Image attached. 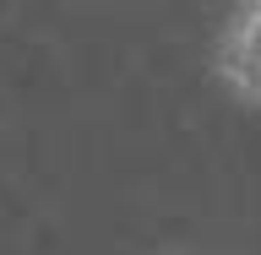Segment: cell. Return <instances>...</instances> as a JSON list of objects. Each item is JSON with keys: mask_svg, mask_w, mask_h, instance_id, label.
<instances>
[{"mask_svg": "<svg viewBox=\"0 0 261 255\" xmlns=\"http://www.w3.org/2000/svg\"><path fill=\"white\" fill-rule=\"evenodd\" d=\"M218 76L240 98L261 103V0H250L228 16L223 38H218Z\"/></svg>", "mask_w": 261, "mask_h": 255, "instance_id": "obj_1", "label": "cell"}]
</instances>
